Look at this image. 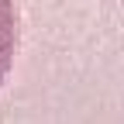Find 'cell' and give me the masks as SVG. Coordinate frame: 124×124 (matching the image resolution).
Returning a JSON list of instances; mask_svg holds the SVG:
<instances>
[{"label": "cell", "instance_id": "6da1fadb", "mask_svg": "<svg viewBox=\"0 0 124 124\" xmlns=\"http://www.w3.org/2000/svg\"><path fill=\"white\" fill-rule=\"evenodd\" d=\"M14 55H17V4L0 0V86L14 69Z\"/></svg>", "mask_w": 124, "mask_h": 124}]
</instances>
